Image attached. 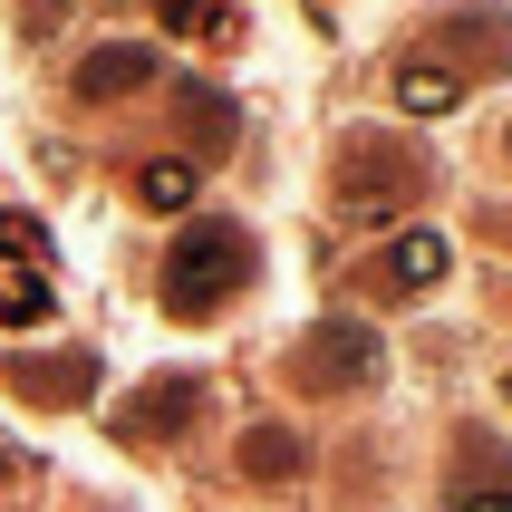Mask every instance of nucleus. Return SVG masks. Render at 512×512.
Wrapping results in <instances>:
<instances>
[{
    "label": "nucleus",
    "instance_id": "nucleus-9",
    "mask_svg": "<svg viewBox=\"0 0 512 512\" xmlns=\"http://www.w3.org/2000/svg\"><path fill=\"white\" fill-rule=\"evenodd\" d=\"M455 512H512V493H503V484H484V493L464 484V493H455Z\"/></svg>",
    "mask_w": 512,
    "mask_h": 512
},
{
    "label": "nucleus",
    "instance_id": "nucleus-5",
    "mask_svg": "<svg viewBox=\"0 0 512 512\" xmlns=\"http://www.w3.org/2000/svg\"><path fill=\"white\" fill-rule=\"evenodd\" d=\"M445 281V232H397L387 242V290H435Z\"/></svg>",
    "mask_w": 512,
    "mask_h": 512
},
{
    "label": "nucleus",
    "instance_id": "nucleus-4",
    "mask_svg": "<svg viewBox=\"0 0 512 512\" xmlns=\"http://www.w3.org/2000/svg\"><path fill=\"white\" fill-rule=\"evenodd\" d=\"M155 78V49H136V39H116V49H97L78 68V97H126V87Z\"/></svg>",
    "mask_w": 512,
    "mask_h": 512
},
{
    "label": "nucleus",
    "instance_id": "nucleus-11",
    "mask_svg": "<svg viewBox=\"0 0 512 512\" xmlns=\"http://www.w3.org/2000/svg\"><path fill=\"white\" fill-rule=\"evenodd\" d=\"M58 10H68V0H29V29H49V20H58Z\"/></svg>",
    "mask_w": 512,
    "mask_h": 512
},
{
    "label": "nucleus",
    "instance_id": "nucleus-3",
    "mask_svg": "<svg viewBox=\"0 0 512 512\" xmlns=\"http://www.w3.org/2000/svg\"><path fill=\"white\" fill-rule=\"evenodd\" d=\"M300 377H310V387H368L377 377V339L348 329V319H329L319 339H300Z\"/></svg>",
    "mask_w": 512,
    "mask_h": 512
},
{
    "label": "nucleus",
    "instance_id": "nucleus-2",
    "mask_svg": "<svg viewBox=\"0 0 512 512\" xmlns=\"http://www.w3.org/2000/svg\"><path fill=\"white\" fill-rule=\"evenodd\" d=\"M339 194L358 223H377V213H397L406 194H416V165H406L387 136H348V165H339Z\"/></svg>",
    "mask_w": 512,
    "mask_h": 512
},
{
    "label": "nucleus",
    "instance_id": "nucleus-7",
    "mask_svg": "<svg viewBox=\"0 0 512 512\" xmlns=\"http://www.w3.org/2000/svg\"><path fill=\"white\" fill-rule=\"evenodd\" d=\"M136 194L155 203V213H174V203H194V165H184V155H155V165L136 174Z\"/></svg>",
    "mask_w": 512,
    "mask_h": 512
},
{
    "label": "nucleus",
    "instance_id": "nucleus-10",
    "mask_svg": "<svg viewBox=\"0 0 512 512\" xmlns=\"http://www.w3.org/2000/svg\"><path fill=\"white\" fill-rule=\"evenodd\" d=\"M165 20L174 29H213V0H165Z\"/></svg>",
    "mask_w": 512,
    "mask_h": 512
},
{
    "label": "nucleus",
    "instance_id": "nucleus-1",
    "mask_svg": "<svg viewBox=\"0 0 512 512\" xmlns=\"http://www.w3.org/2000/svg\"><path fill=\"white\" fill-rule=\"evenodd\" d=\"M242 281H252V232H242V223L203 213V223L174 232V252H165V310L203 319V310H223Z\"/></svg>",
    "mask_w": 512,
    "mask_h": 512
},
{
    "label": "nucleus",
    "instance_id": "nucleus-8",
    "mask_svg": "<svg viewBox=\"0 0 512 512\" xmlns=\"http://www.w3.org/2000/svg\"><path fill=\"white\" fill-rule=\"evenodd\" d=\"M252 474H290V435H252Z\"/></svg>",
    "mask_w": 512,
    "mask_h": 512
},
{
    "label": "nucleus",
    "instance_id": "nucleus-6",
    "mask_svg": "<svg viewBox=\"0 0 512 512\" xmlns=\"http://www.w3.org/2000/svg\"><path fill=\"white\" fill-rule=\"evenodd\" d=\"M397 97H406L416 116H445V107L464 97V78H455V68H435V58H406V68H397Z\"/></svg>",
    "mask_w": 512,
    "mask_h": 512
}]
</instances>
